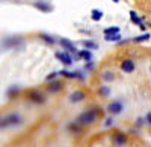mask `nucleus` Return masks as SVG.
Here are the masks:
<instances>
[{
  "instance_id": "obj_25",
  "label": "nucleus",
  "mask_w": 151,
  "mask_h": 147,
  "mask_svg": "<svg viewBox=\"0 0 151 147\" xmlns=\"http://www.w3.org/2000/svg\"><path fill=\"white\" fill-rule=\"evenodd\" d=\"M151 38V35L150 33H144V35H139V36H136V38L133 40L134 43H144V41H148Z\"/></svg>"
},
{
  "instance_id": "obj_6",
  "label": "nucleus",
  "mask_w": 151,
  "mask_h": 147,
  "mask_svg": "<svg viewBox=\"0 0 151 147\" xmlns=\"http://www.w3.org/2000/svg\"><path fill=\"white\" fill-rule=\"evenodd\" d=\"M64 88H65V83L62 82V80H59V79H55L52 82H47V88L45 90H47L48 94H58Z\"/></svg>"
},
{
  "instance_id": "obj_8",
  "label": "nucleus",
  "mask_w": 151,
  "mask_h": 147,
  "mask_svg": "<svg viewBox=\"0 0 151 147\" xmlns=\"http://www.w3.org/2000/svg\"><path fill=\"white\" fill-rule=\"evenodd\" d=\"M110 141H112L113 146L122 147V146L127 144L129 140H127V135H125V133H122V132H113V133H112V137H110Z\"/></svg>"
},
{
  "instance_id": "obj_12",
  "label": "nucleus",
  "mask_w": 151,
  "mask_h": 147,
  "mask_svg": "<svg viewBox=\"0 0 151 147\" xmlns=\"http://www.w3.org/2000/svg\"><path fill=\"white\" fill-rule=\"evenodd\" d=\"M20 93H21V88L18 87V85H11V87L6 90V97L9 100L17 99V97L20 96Z\"/></svg>"
},
{
  "instance_id": "obj_27",
  "label": "nucleus",
  "mask_w": 151,
  "mask_h": 147,
  "mask_svg": "<svg viewBox=\"0 0 151 147\" xmlns=\"http://www.w3.org/2000/svg\"><path fill=\"white\" fill-rule=\"evenodd\" d=\"M74 77L77 79V80H85V71H82V70H76V71H74Z\"/></svg>"
},
{
  "instance_id": "obj_31",
  "label": "nucleus",
  "mask_w": 151,
  "mask_h": 147,
  "mask_svg": "<svg viewBox=\"0 0 151 147\" xmlns=\"http://www.w3.org/2000/svg\"><path fill=\"white\" fill-rule=\"evenodd\" d=\"M145 123H147L148 126H151V112H148V114L145 115Z\"/></svg>"
},
{
  "instance_id": "obj_2",
  "label": "nucleus",
  "mask_w": 151,
  "mask_h": 147,
  "mask_svg": "<svg viewBox=\"0 0 151 147\" xmlns=\"http://www.w3.org/2000/svg\"><path fill=\"white\" fill-rule=\"evenodd\" d=\"M23 123V117L20 112H8L0 115V129H9V127H18Z\"/></svg>"
},
{
  "instance_id": "obj_5",
  "label": "nucleus",
  "mask_w": 151,
  "mask_h": 147,
  "mask_svg": "<svg viewBox=\"0 0 151 147\" xmlns=\"http://www.w3.org/2000/svg\"><path fill=\"white\" fill-rule=\"evenodd\" d=\"M86 97H88V93L83 91V90H74L70 96H68V102L76 105V103H82L86 100Z\"/></svg>"
},
{
  "instance_id": "obj_10",
  "label": "nucleus",
  "mask_w": 151,
  "mask_h": 147,
  "mask_svg": "<svg viewBox=\"0 0 151 147\" xmlns=\"http://www.w3.org/2000/svg\"><path fill=\"white\" fill-rule=\"evenodd\" d=\"M107 112L110 114V115H118V114H121L122 112V109H124V105H122V102L121 100H113V102H110L109 105H107Z\"/></svg>"
},
{
  "instance_id": "obj_15",
  "label": "nucleus",
  "mask_w": 151,
  "mask_h": 147,
  "mask_svg": "<svg viewBox=\"0 0 151 147\" xmlns=\"http://www.w3.org/2000/svg\"><path fill=\"white\" fill-rule=\"evenodd\" d=\"M38 36H40V40L41 41H44L45 44H48V46H55L56 44V38H55V36H52V35H48V33H40V35H38Z\"/></svg>"
},
{
  "instance_id": "obj_30",
  "label": "nucleus",
  "mask_w": 151,
  "mask_h": 147,
  "mask_svg": "<svg viewBox=\"0 0 151 147\" xmlns=\"http://www.w3.org/2000/svg\"><path fill=\"white\" fill-rule=\"evenodd\" d=\"M144 123H145V118H137V120H136V126H137V127H142Z\"/></svg>"
},
{
  "instance_id": "obj_7",
  "label": "nucleus",
  "mask_w": 151,
  "mask_h": 147,
  "mask_svg": "<svg viewBox=\"0 0 151 147\" xmlns=\"http://www.w3.org/2000/svg\"><path fill=\"white\" fill-rule=\"evenodd\" d=\"M55 56L64 67H71L73 65V55L71 53H68L65 50H60V52H56Z\"/></svg>"
},
{
  "instance_id": "obj_28",
  "label": "nucleus",
  "mask_w": 151,
  "mask_h": 147,
  "mask_svg": "<svg viewBox=\"0 0 151 147\" xmlns=\"http://www.w3.org/2000/svg\"><path fill=\"white\" fill-rule=\"evenodd\" d=\"M58 76H59V75H58V71H52V73H48V75L45 76V82H52V80H55Z\"/></svg>"
},
{
  "instance_id": "obj_16",
  "label": "nucleus",
  "mask_w": 151,
  "mask_h": 147,
  "mask_svg": "<svg viewBox=\"0 0 151 147\" xmlns=\"http://www.w3.org/2000/svg\"><path fill=\"white\" fill-rule=\"evenodd\" d=\"M77 56L80 59H83L85 62H88V61H92V52L88 50V49H82V50L77 52Z\"/></svg>"
},
{
  "instance_id": "obj_13",
  "label": "nucleus",
  "mask_w": 151,
  "mask_h": 147,
  "mask_svg": "<svg viewBox=\"0 0 151 147\" xmlns=\"http://www.w3.org/2000/svg\"><path fill=\"white\" fill-rule=\"evenodd\" d=\"M33 6L36 9H40L41 12H52L53 11V6L50 5L48 2H44V0H38V2L33 3Z\"/></svg>"
},
{
  "instance_id": "obj_20",
  "label": "nucleus",
  "mask_w": 151,
  "mask_h": 147,
  "mask_svg": "<svg viewBox=\"0 0 151 147\" xmlns=\"http://www.w3.org/2000/svg\"><path fill=\"white\" fill-rule=\"evenodd\" d=\"M97 94H98V96H101V97H107V96L110 94V88L107 87V85H101V87H98Z\"/></svg>"
},
{
  "instance_id": "obj_22",
  "label": "nucleus",
  "mask_w": 151,
  "mask_h": 147,
  "mask_svg": "<svg viewBox=\"0 0 151 147\" xmlns=\"http://www.w3.org/2000/svg\"><path fill=\"white\" fill-rule=\"evenodd\" d=\"M104 40L110 41V43H118L121 41V33H115V35H104Z\"/></svg>"
},
{
  "instance_id": "obj_1",
  "label": "nucleus",
  "mask_w": 151,
  "mask_h": 147,
  "mask_svg": "<svg viewBox=\"0 0 151 147\" xmlns=\"http://www.w3.org/2000/svg\"><path fill=\"white\" fill-rule=\"evenodd\" d=\"M100 117H103V109L97 105H92L89 108H86L85 111H82L77 117H76L74 121L77 125H80L82 127H86V126L94 125Z\"/></svg>"
},
{
  "instance_id": "obj_24",
  "label": "nucleus",
  "mask_w": 151,
  "mask_h": 147,
  "mask_svg": "<svg viewBox=\"0 0 151 147\" xmlns=\"http://www.w3.org/2000/svg\"><path fill=\"white\" fill-rule=\"evenodd\" d=\"M104 35H115V33H119V28L118 26H110V28H106L103 30Z\"/></svg>"
},
{
  "instance_id": "obj_4",
  "label": "nucleus",
  "mask_w": 151,
  "mask_h": 147,
  "mask_svg": "<svg viewBox=\"0 0 151 147\" xmlns=\"http://www.w3.org/2000/svg\"><path fill=\"white\" fill-rule=\"evenodd\" d=\"M24 43V38L20 35H11V36H6V38L2 41V47L5 49H15L18 46H21Z\"/></svg>"
},
{
  "instance_id": "obj_14",
  "label": "nucleus",
  "mask_w": 151,
  "mask_h": 147,
  "mask_svg": "<svg viewBox=\"0 0 151 147\" xmlns=\"http://www.w3.org/2000/svg\"><path fill=\"white\" fill-rule=\"evenodd\" d=\"M67 130H68L70 133H73V135H80L82 130H83V127H82L80 125H77L76 121H70V123L67 125Z\"/></svg>"
},
{
  "instance_id": "obj_29",
  "label": "nucleus",
  "mask_w": 151,
  "mask_h": 147,
  "mask_svg": "<svg viewBox=\"0 0 151 147\" xmlns=\"http://www.w3.org/2000/svg\"><path fill=\"white\" fill-rule=\"evenodd\" d=\"M112 125H113V117L110 115L104 120V127H112Z\"/></svg>"
},
{
  "instance_id": "obj_21",
  "label": "nucleus",
  "mask_w": 151,
  "mask_h": 147,
  "mask_svg": "<svg viewBox=\"0 0 151 147\" xmlns=\"http://www.w3.org/2000/svg\"><path fill=\"white\" fill-rule=\"evenodd\" d=\"M91 18L94 20V21H100L103 18V12L100 11V9H92L91 11Z\"/></svg>"
},
{
  "instance_id": "obj_11",
  "label": "nucleus",
  "mask_w": 151,
  "mask_h": 147,
  "mask_svg": "<svg viewBox=\"0 0 151 147\" xmlns=\"http://www.w3.org/2000/svg\"><path fill=\"white\" fill-rule=\"evenodd\" d=\"M119 67H121V70L124 73H133L136 70V64H134V61H132V59H124Z\"/></svg>"
},
{
  "instance_id": "obj_19",
  "label": "nucleus",
  "mask_w": 151,
  "mask_h": 147,
  "mask_svg": "<svg viewBox=\"0 0 151 147\" xmlns=\"http://www.w3.org/2000/svg\"><path fill=\"white\" fill-rule=\"evenodd\" d=\"M101 80L103 82H112V80H115V75H113L112 71L106 70V71L101 73Z\"/></svg>"
},
{
  "instance_id": "obj_23",
  "label": "nucleus",
  "mask_w": 151,
  "mask_h": 147,
  "mask_svg": "<svg viewBox=\"0 0 151 147\" xmlns=\"http://www.w3.org/2000/svg\"><path fill=\"white\" fill-rule=\"evenodd\" d=\"M58 75L62 76V77H65V79H76L74 77V71H68V70H60V71H58Z\"/></svg>"
},
{
  "instance_id": "obj_33",
  "label": "nucleus",
  "mask_w": 151,
  "mask_h": 147,
  "mask_svg": "<svg viewBox=\"0 0 151 147\" xmlns=\"http://www.w3.org/2000/svg\"><path fill=\"white\" fill-rule=\"evenodd\" d=\"M150 71H151V67H150Z\"/></svg>"
},
{
  "instance_id": "obj_18",
  "label": "nucleus",
  "mask_w": 151,
  "mask_h": 147,
  "mask_svg": "<svg viewBox=\"0 0 151 147\" xmlns=\"http://www.w3.org/2000/svg\"><path fill=\"white\" fill-rule=\"evenodd\" d=\"M82 44H83L85 49H88V50H91V52L98 49V44L95 41H92V40H85V41H82Z\"/></svg>"
},
{
  "instance_id": "obj_17",
  "label": "nucleus",
  "mask_w": 151,
  "mask_h": 147,
  "mask_svg": "<svg viewBox=\"0 0 151 147\" xmlns=\"http://www.w3.org/2000/svg\"><path fill=\"white\" fill-rule=\"evenodd\" d=\"M130 18H132V21H133L134 24H137V26L141 28V30H145V24L142 23V18L137 15L134 11H130Z\"/></svg>"
},
{
  "instance_id": "obj_3",
  "label": "nucleus",
  "mask_w": 151,
  "mask_h": 147,
  "mask_svg": "<svg viewBox=\"0 0 151 147\" xmlns=\"http://www.w3.org/2000/svg\"><path fill=\"white\" fill-rule=\"evenodd\" d=\"M26 100L29 103H33V105H44L45 103V94L41 90L32 88L26 93Z\"/></svg>"
},
{
  "instance_id": "obj_9",
  "label": "nucleus",
  "mask_w": 151,
  "mask_h": 147,
  "mask_svg": "<svg viewBox=\"0 0 151 147\" xmlns=\"http://www.w3.org/2000/svg\"><path fill=\"white\" fill-rule=\"evenodd\" d=\"M59 44L62 46V49H64L65 52H68V53H71L73 56L74 55H77V47H76V44L73 43V41H70L68 38H60L59 40Z\"/></svg>"
},
{
  "instance_id": "obj_32",
  "label": "nucleus",
  "mask_w": 151,
  "mask_h": 147,
  "mask_svg": "<svg viewBox=\"0 0 151 147\" xmlns=\"http://www.w3.org/2000/svg\"><path fill=\"white\" fill-rule=\"evenodd\" d=\"M113 2H115V3H118V2H119V0H113Z\"/></svg>"
},
{
  "instance_id": "obj_26",
  "label": "nucleus",
  "mask_w": 151,
  "mask_h": 147,
  "mask_svg": "<svg viewBox=\"0 0 151 147\" xmlns=\"http://www.w3.org/2000/svg\"><path fill=\"white\" fill-rule=\"evenodd\" d=\"M94 68H95V64L92 62V61H88V62L85 64V67H83V71H94Z\"/></svg>"
}]
</instances>
